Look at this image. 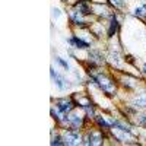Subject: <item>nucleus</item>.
Here are the masks:
<instances>
[{"label":"nucleus","mask_w":146,"mask_h":146,"mask_svg":"<svg viewBox=\"0 0 146 146\" xmlns=\"http://www.w3.org/2000/svg\"><path fill=\"white\" fill-rule=\"evenodd\" d=\"M57 105H59V108H60L62 111H69V110L72 108V102L67 101V99H60V101H57Z\"/></svg>","instance_id":"f257e3e1"},{"label":"nucleus","mask_w":146,"mask_h":146,"mask_svg":"<svg viewBox=\"0 0 146 146\" xmlns=\"http://www.w3.org/2000/svg\"><path fill=\"white\" fill-rule=\"evenodd\" d=\"M73 41L76 42V45H81V48H86V47H88V44H86V42H83V41L79 40V38H75Z\"/></svg>","instance_id":"f03ea898"},{"label":"nucleus","mask_w":146,"mask_h":146,"mask_svg":"<svg viewBox=\"0 0 146 146\" xmlns=\"http://www.w3.org/2000/svg\"><path fill=\"white\" fill-rule=\"evenodd\" d=\"M57 62H59V63H60V64L63 66V67H64L66 70H67V69H69V66H67V63H64V62H63V60H62V59H57Z\"/></svg>","instance_id":"20e7f679"},{"label":"nucleus","mask_w":146,"mask_h":146,"mask_svg":"<svg viewBox=\"0 0 146 146\" xmlns=\"http://www.w3.org/2000/svg\"><path fill=\"white\" fill-rule=\"evenodd\" d=\"M145 72H146V66H145Z\"/></svg>","instance_id":"39448f33"},{"label":"nucleus","mask_w":146,"mask_h":146,"mask_svg":"<svg viewBox=\"0 0 146 146\" xmlns=\"http://www.w3.org/2000/svg\"><path fill=\"white\" fill-rule=\"evenodd\" d=\"M111 23H113V25H111V28H110V32H108V34H110V37L115 32V28H117V21H115V19H113V22H111Z\"/></svg>","instance_id":"7ed1b4c3"}]
</instances>
